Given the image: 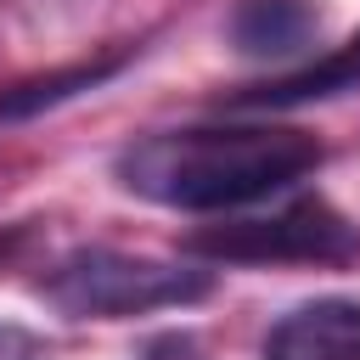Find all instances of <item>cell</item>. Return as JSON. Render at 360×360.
<instances>
[{"mask_svg":"<svg viewBox=\"0 0 360 360\" xmlns=\"http://www.w3.org/2000/svg\"><path fill=\"white\" fill-rule=\"evenodd\" d=\"M315 163H321V141L304 129L214 124V129H163L124 146L118 180L146 202L214 214V208H248L309 174Z\"/></svg>","mask_w":360,"mask_h":360,"instance_id":"cell-1","label":"cell"},{"mask_svg":"<svg viewBox=\"0 0 360 360\" xmlns=\"http://www.w3.org/2000/svg\"><path fill=\"white\" fill-rule=\"evenodd\" d=\"M39 292L62 309V315H84V321H118V315H146V309H169V304H191L208 292V270L197 264H169V259H141V253H112V248H90L62 259Z\"/></svg>","mask_w":360,"mask_h":360,"instance_id":"cell-2","label":"cell"},{"mask_svg":"<svg viewBox=\"0 0 360 360\" xmlns=\"http://www.w3.org/2000/svg\"><path fill=\"white\" fill-rule=\"evenodd\" d=\"M186 248L202 259H231V264H281V259L332 264V259L360 253V231L338 208H326L321 197H298V202H281L270 214L219 219V225L197 231Z\"/></svg>","mask_w":360,"mask_h":360,"instance_id":"cell-3","label":"cell"},{"mask_svg":"<svg viewBox=\"0 0 360 360\" xmlns=\"http://www.w3.org/2000/svg\"><path fill=\"white\" fill-rule=\"evenodd\" d=\"M264 360H360V304L354 298L298 304L270 326Z\"/></svg>","mask_w":360,"mask_h":360,"instance_id":"cell-4","label":"cell"},{"mask_svg":"<svg viewBox=\"0 0 360 360\" xmlns=\"http://www.w3.org/2000/svg\"><path fill=\"white\" fill-rule=\"evenodd\" d=\"M321 17L309 0H242L231 11V45L242 56H292L315 39Z\"/></svg>","mask_w":360,"mask_h":360,"instance_id":"cell-5","label":"cell"},{"mask_svg":"<svg viewBox=\"0 0 360 360\" xmlns=\"http://www.w3.org/2000/svg\"><path fill=\"white\" fill-rule=\"evenodd\" d=\"M354 84H360V34H349L338 51H326V56H315V62H304L270 84L236 96V107H298V101H321V96L354 90Z\"/></svg>","mask_w":360,"mask_h":360,"instance_id":"cell-6","label":"cell"},{"mask_svg":"<svg viewBox=\"0 0 360 360\" xmlns=\"http://www.w3.org/2000/svg\"><path fill=\"white\" fill-rule=\"evenodd\" d=\"M118 62H124V51H112V56H101V62H79V68H62V73H39V79H22V84L0 90V118H28V112H39V107H56V101H68L73 90H90V84H101V79H107Z\"/></svg>","mask_w":360,"mask_h":360,"instance_id":"cell-7","label":"cell"},{"mask_svg":"<svg viewBox=\"0 0 360 360\" xmlns=\"http://www.w3.org/2000/svg\"><path fill=\"white\" fill-rule=\"evenodd\" d=\"M39 354H45V343H39L28 326L0 321V360H39Z\"/></svg>","mask_w":360,"mask_h":360,"instance_id":"cell-8","label":"cell"},{"mask_svg":"<svg viewBox=\"0 0 360 360\" xmlns=\"http://www.w3.org/2000/svg\"><path fill=\"white\" fill-rule=\"evenodd\" d=\"M141 360H208V354H202V343L191 332H169V338H152Z\"/></svg>","mask_w":360,"mask_h":360,"instance_id":"cell-9","label":"cell"}]
</instances>
